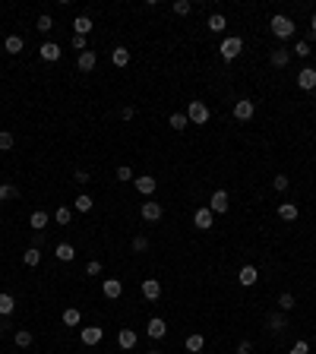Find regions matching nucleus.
Returning a JSON list of instances; mask_svg holds the SVG:
<instances>
[{
    "instance_id": "nucleus-1",
    "label": "nucleus",
    "mask_w": 316,
    "mask_h": 354,
    "mask_svg": "<svg viewBox=\"0 0 316 354\" xmlns=\"http://www.w3.org/2000/svg\"><path fill=\"white\" fill-rule=\"evenodd\" d=\"M269 28H272V35L275 38H291L294 35V19H288V16H281V13H275V16L269 19Z\"/></svg>"
},
{
    "instance_id": "nucleus-2",
    "label": "nucleus",
    "mask_w": 316,
    "mask_h": 354,
    "mask_svg": "<svg viewBox=\"0 0 316 354\" xmlns=\"http://www.w3.org/2000/svg\"><path fill=\"white\" fill-rule=\"evenodd\" d=\"M240 51H243V38H225L222 41V48H218V54H222V61H228V64H231L234 61V57H240Z\"/></svg>"
},
{
    "instance_id": "nucleus-3",
    "label": "nucleus",
    "mask_w": 316,
    "mask_h": 354,
    "mask_svg": "<svg viewBox=\"0 0 316 354\" xmlns=\"http://www.w3.org/2000/svg\"><path fill=\"white\" fill-rule=\"evenodd\" d=\"M186 121L190 124H209V108H206V101H190V108H186Z\"/></svg>"
},
{
    "instance_id": "nucleus-4",
    "label": "nucleus",
    "mask_w": 316,
    "mask_h": 354,
    "mask_svg": "<svg viewBox=\"0 0 316 354\" xmlns=\"http://www.w3.org/2000/svg\"><path fill=\"white\" fill-rule=\"evenodd\" d=\"M228 205H231V196H228L225 190H215V193H212V199H209V209H212V215H222V212H228Z\"/></svg>"
},
{
    "instance_id": "nucleus-5",
    "label": "nucleus",
    "mask_w": 316,
    "mask_h": 354,
    "mask_svg": "<svg viewBox=\"0 0 316 354\" xmlns=\"http://www.w3.org/2000/svg\"><path fill=\"white\" fill-rule=\"evenodd\" d=\"M193 225H196L199 231H209V228L215 225V215H212L209 205H203V209H196V212H193Z\"/></svg>"
},
{
    "instance_id": "nucleus-6",
    "label": "nucleus",
    "mask_w": 316,
    "mask_h": 354,
    "mask_svg": "<svg viewBox=\"0 0 316 354\" xmlns=\"http://www.w3.org/2000/svg\"><path fill=\"white\" fill-rule=\"evenodd\" d=\"M146 335L155 338V342H158V338H165V335H168V322H165L162 316H152V319L146 322Z\"/></svg>"
},
{
    "instance_id": "nucleus-7",
    "label": "nucleus",
    "mask_w": 316,
    "mask_h": 354,
    "mask_svg": "<svg viewBox=\"0 0 316 354\" xmlns=\"http://www.w3.org/2000/svg\"><path fill=\"white\" fill-rule=\"evenodd\" d=\"M133 187L139 190L142 196H152L155 190H158V181H155L152 174H142V177H133Z\"/></svg>"
},
{
    "instance_id": "nucleus-8",
    "label": "nucleus",
    "mask_w": 316,
    "mask_h": 354,
    "mask_svg": "<svg viewBox=\"0 0 316 354\" xmlns=\"http://www.w3.org/2000/svg\"><path fill=\"white\" fill-rule=\"evenodd\" d=\"M253 114H256V105L250 98H237L234 101V117H237V121H250Z\"/></svg>"
},
{
    "instance_id": "nucleus-9",
    "label": "nucleus",
    "mask_w": 316,
    "mask_h": 354,
    "mask_svg": "<svg viewBox=\"0 0 316 354\" xmlns=\"http://www.w3.org/2000/svg\"><path fill=\"white\" fill-rule=\"evenodd\" d=\"M266 329H269L272 335H278V332L288 329V319H285L281 310H278V313H269V316H266Z\"/></svg>"
},
{
    "instance_id": "nucleus-10",
    "label": "nucleus",
    "mask_w": 316,
    "mask_h": 354,
    "mask_svg": "<svg viewBox=\"0 0 316 354\" xmlns=\"http://www.w3.org/2000/svg\"><path fill=\"white\" fill-rule=\"evenodd\" d=\"M102 291H105V298H108V301H117L120 294H123L120 278H105V282H102Z\"/></svg>"
},
{
    "instance_id": "nucleus-11",
    "label": "nucleus",
    "mask_w": 316,
    "mask_h": 354,
    "mask_svg": "<svg viewBox=\"0 0 316 354\" xmlns=\"http://www.w3.org/2000/svg\"><path fill=\"white\" fill-rule=\"evenodd\" d=\"M142 298H146V301H158V298H162V282H158V278H146V282H142Z\"/></svg>"
},
{
    "instance_id": "nucleus-12",
    "label": "nucleus",
    "mask_w": 316,
    "mask_h": 354,
    "mask_svg": "<svg viewBox=\"0 0 316 354\" xmlns=\"http://www.w3.org/2000/svg\"><path fill=\"white\" fill-rule=\"evenodd\" d=\"M297 85L304 88V92H310V88H316V70L313 67H304L297 73Z\"/></svg>"
},
{
    "instance_id": "nucleus-13",
    "label": "nucleus",
    "mask_w": 316,
    "mask_h": 354,
    "mask_svg": "<svg viewBox=\"0 0 316 354\" xmlns=\"http://www.w3.org/2000/svg\"><path fill=\"white\" fill-rule=\"evenodd\" d=\"M237 282H240L243 288L256 285V282H260V269H256V266H243V269H240V275H237Z\"/></svg>"
},
{
    "instance_id": "nucleus-14",
    "label": "nucleus",
    "mask_w": 316,
    "mask_h": 354,
    "mask_svg": "<svg viewBox=\"0 0 316 354\" xmlns=\"http://www.w3.org/2000/svg\"><path fill=\"white\" fill-rule=\"evenodd\" d=\"M139 212H142V218H146V221H158V218L165 215L162 202H152V199H149V202H142V209H139Z\"/></svg>"
},
{
    "instance_id": "nucleus-15",
    "label": "nucleus",
    "mask_w": 316,
    "mask_h": 354,
    "mask_svg": "<svg viewBox=\"0 0 316 354\" xmlns=\"http://www.w3.org/2000/svg\"><path fill=\"white\" fill-rule=\"evenodd\" d=\"M102 338H105V329H98V326H85V329H82V345L95 348Z\"/></svg>"
},
{
    "instance_id": "nucleus-16",
    "label": "nucleus",
    "mask_w": 316,
    "mask_h": 354,
    "mask_svg": "<svg viewBox=\"0 0 316 354\" xmlns=\"http://www.w3.org/2000/svg\"><path fill=\"white\" fill-rule=\"evenodd\" d=\"M95 64H98V57H95V51H82V54L76 57V67H79L82 73H92V70H95Z\"/></svg>"
},
{
    "instance_id": "nucleus-17",
    "label": "nucleus",
    "mask_w": 316,
    "mask_h": 354,
    "mask_svg": "<svg viewBox=\"0 0 316 354\" xmlns=\"http://www.w3.org/2000/svg\"><path fill=\"white\" fill-rule=\"evenodd\" d=\"M136 342H139V335H136L133 329H120V332H117V345H120L123 351H130V348H136Z\"/></svg>"
},
{
    "instance_id": "nucleus-18",
    "label": "nucleus",
    "mask_w": 316,
    "mask_h": 354,
    "mask_svg": "<svg viewBox=\"0 0 316 354\" xmlns=\"http://www.w3.org/2000/svg\"><path fill=\"white\" fill-rule=\"evenodd\" d=\"M269 64L275 67V70H281V67H288V64H291V54L285 51V48H275V51L269 54Z\"/></svg>"
},
{
    "instance_id": "nucleus-19",
    "label": "nucleus",
    "mask_w": 316,
    "mask_h": 354,
    "mask_svg": "<svg viewBox=\"0 0 316 354\" xmlns=\"http://www.w3.org/2000/svg\"><path fill=\"white\" fill-rule=\"evenodd\" d=\"M48 221H51V215H48L45 209H35L32 218H28V225H32L35 231H45V228H48Z\"/></svg>"
},
{
    "instance_id": "nucleus-20",
    "label": "nucleus",
    "mask_w": 316,
    "mask_h": 354,
    "mask_svg": "<svg viewBox=\"0 0 316 354\" xmlns=\"http://www.w3.org/2000/svg\"><path fill=\"white\" fill-rule=\"evenodd\" d=\"M297 215H300V209H297L294 202H281V205H278V218H281V221H294Z\"/></svg>"
},
{
    "instance_id": "nucleus-21",
    "label": "nucleus",
    "mask_w": 316,
    "mask_h": 354,
    "mask_svg": "<svg viewBox=\"0 0 316 354\" xmlns=\"http://www.w3.org/2000/svg\"><path fill=\"white\" fill-rule=\"evenodd\" d=\"M41 61H60V48L54 41H45L41 44Z\"/></svg>"
},
{
    "instance_id": "nucleus-22",
    "label": "nucleus",
    "mask_w": 316,
    "mask_h": 354,
    "mask_svg": "<svg viewBox=\"0 0 316 354\" xmlns=\"http://www.w3.org/2000/svg\"><path fill=\"white\" fill-rule=\"evenodd\" d=\"M13 310H16V298H13V294H0V316H10Z\"/></svg>"
},
{
    "instance_id": "nucleus-23",
    "label": "nucleus",
    "mask_w": 316,
    "mask_h": 354,
    "mask_svg": "<svg viewBox=\"0 0 316 354\" xmlns=\"http://www.w3.org/2000/svg\"><path fill=\"white\" fill-rule=\"evenodd\" d=\"M73 28H76V35H82V38H85V35L92 32V19L82 13V16H76V19H73Z\"/></svg>"
},
{
    "instance_id": "nucleus-24",
    "label": "nucleus",
    "mask_w": 316,
    "mask_h": 354,
    "mask_svg": "<svg viewBox=\"0 0 316 354\" xmlns=\"http://www.w3.org/2000/svg\"><path fill=\"white\" fill-rule=\"evenodd\" d=\"M54 253H57V259H60V262H73L76 259V250L70 247V244H57Z\"/></svg>"
},
{
    "instance_id": "nucleus-25",
    "label": "nucleus",
    "mask_w": 316,
    "mask_h": 354,
    "mask_svg": "<svg viewBox=\"0 0 316 354\" xmlns=\"http://www.w3.org/2000/svg\"><path fill=\"white\" fill-rule=\"evenodd\" d=\"M22 262L28 266V269H35V266L41 262V250H38V247H28L25 253H22Z\"/></svg>"
},
{
    "instance_id": "nucleus-26",
    "label": "nucleus",
    "mask_w": 316,
    "mask_h": 354,
    "mask_svg": "<svg viewBox=\"0 0 316 354\" xmlns=\"http://www.w3.org/2000/svg\"><path fill=\"white\" fill-rule=\"evenodd\" d=\"M92 205H95V199H92L89 193H79V196L73 199V209H76V212H89Z\"/></svg>"
},
{
    "instance_id": "nucleus-27",
    "label": "nucleus",
    "mask_w": 316,
    "mask_h": 354,
    "mask_svg": "<svg viewBox=\"0 0 316 354\" xmlns=\"http://www.w3.org/2000/svg\"><path fill=\"white\" fill-rule=\"evenodd\" d=\"M203 345H206V338L199 335V332H193V335H186V351H193V354H199L203 351Z\"/></svg>"
},
{
    "instance_id": "nucleus-28",
    "label": "nucleus",
    "mask_w": 316,
    "mask_h": 354,
    "mask_svg": "<svg viewBox=\"0 0 316 354\" xmlns=\"http://www.w3.org/2000/svg\"><path fill=\"white\" fill-rule=\"evenodd\" d=\"M4 51H7V54H19V51H22V38H19V35H7Z\"/></svg>"
},
{
    "instance_id": "nucleus-29",
    "label": "nucleus",
    "mask_w": 316,
    "mask_h": 354,
    "mask_svg": "<svg viewBox=\"0 0 316 354\" xmlns=\"http://www.w3.org/2000/svg\"><path fill=\"white\" fill-rule=\"evenodd\" d=\"M111 61H114V67H127V64H130V51H127V48H114Z\"/></svg>"
},
{
    "instance_id": "nucleus-30",
    "label": "nucleus",
    "mask_w": 316,
    "mask_h": 354,
    "mask_svg": "<svg viewBox=\"0 0 316 354\" xmlns=\"http://www.w3.org/2000/svg\"><path fill=\"white\" fill-rule=\"evenodd\" d=\"M168 124H171V130H183V127H190V121H186V114H180V111H174L168 117Z\"/></svg>"
},
{
    "instance_id": "nucleus-31",
    "label": "nucleus",
    "mask_w": 316,
    "mask_h": 354,
    "mask_svg": "<svg viewBox=\"0 0 316 354\" xmlns=\"http://www.w3.org/2000/svg\"><path fill=\"white\" fill-rule=\"evenodd\" d=\"M79 322H82V316H79V310H76V307L64 310V326H79Z\"/></svg>"
},
{
    "instance_id": "nucleus-32",
    "label": "nucleus",
    "mask_w": 316,
    "mask_h": 354,
    "mask_svg": "<svg viewBox=\"0 0 316 354\" xmlns=\"http://www.w3.org/2000/svg\"><path fill=\"white\" fill-rule=\"evenodd\" d=\"M297 307V301H294V294H288V291H285L281 294V298H278V310H281V313H288V310H294Z\"/></svg>"
},
{
    "instance_id": "nucleus-33",
    "label": "nucleus",
    "mask_w": 316,
    "mask_h": 354,
    "mask_svg": "<svg viewBox=\"0 0 316 354\" xmlns=\"http://www.w3.org/2000/svg\"><path fill=\"white\" fill-rule=\"evenodd\" d=\"M225 16H222V13H215V16H209V32H225Z\"/></svg>"
},
{
    "instance_id": "nucleus-34",
    "label": "nucleus",
    "mask_w": 316,
    "mask_h": 354,
    "mask_svg": "<svg viewBox=\"0 0 316 354\" xmlns=\"http://www.w3.org/2000/svg\"><path fill=\"white\" fill-rule=\"evenodd\" d=\"M16 196H19V190L13 184H0V202H4V199H16Z\"/></svg>"
},
{
    "instance_id": "nucleus-35",
    "label": "nucleus",
    "mask_w": 316,
    "mask_h": 354,
    "mask_svg": "<svg viewBox=\"0 0 316 354\" xmlns=\"http://www.w3.org/2000/svg\"><path fill=\"white\" fill-rule=\"evenodd\" d=\"M54 218H57V225H70V218H73V209H67V205H60V209L54 212Z\"/></svg>"
},
{
    "instance_id": "nucleus-36",
    "label": "nucleus",
    "mask_w": 316,
    "mask_h": 354,
    "mask_svg": "<svg viewBox=\"0 0 316 354\" xmlns=\"http://www.w3.org/2000/svg\"><path fill=\"white\" fill-rule=\"evenodd\" d=\"M146 250H149V238L146 234H136L133 238V253H146Z\"/></svg>"
},
{
    "instance_id": "nucleus-37",
    "label": "nucleus",
    "mask_w": 316,
    "mask_h": 354,
    "mask_svg": "<svg viewBox=\"0 0 316 354\" xmlns=\"http://www.w3.org/2000/svg\"><path fill=\"white\" fill-rule=\"evenodd\" d=\"M35 28H38V32H51V28H54V19L48 16V13H41L38 22H35Z\"/></svg>"
},
{
    "instance_id": "nucleus-38",
    "label": "nucleus",
    "mask_w": 316,
    "mask_h": 354,
    "mask_svg": "<svg viewBox=\"0 0 316 354\" xmlns=\"http://www.w3.org/2000/svg\"><path fill=\"white\" fill-rule=\"evenodd\" d=\"M13 142H16V139H13V133L0 130V152H10V149H13Z\"/></svg>"
},
{
    "instance_id": "nucleus-39",
    "label": "nucleus",
    "mask_w": 316,
    "mask_h": 354,
    "mask_svg": "<svg viewBox=\"0 0 316 354\" xmlns=\"http://www.w3.org/2000/svg\"><path fill=\"white\" fill-rule=\"evenodd\" d=\"M171 10H174L177 16H186V13L193 10V4H190V0H174V7H171Z\"/></svg>"
},
{
    "instance_id": "nucleus-40",
    "label": "nucleus",
    "mask_w": 316,
    "mask_h": 354,
    "mask_svg": "<svg viewBox=\"0 0 316 354\" xmlns=\"http://www.w3.org/2000/svg\"><path fill=\"white\" fill-rule=\"evenodd\" d=\"M16 345H19V348H28V345H32V332H28V329H19V332H16Z\"/></svg>"
},
{
    "instance_id": "nucleus-41",
    "label": "nucleus",
    "mask_w": 316,
    "mask_h": 354,
    "mask_svg": "<svg viewBox=\"0 0 316 354\" xmlns=\"http://www.w3.org/2000/svg\"><path fill=\"white\" fill-rule=\"evenodd\" d=\"M114 177H117V181H120V184H127V181H133V168H127V165H120V168H117V174H114Z\"/></svg>"
},
{
    "instance_id": "nucleus-42",
    "label": "nucleus",
    "mask_w": 316,
    "mask_h": 354,
    "mask_svg": "<svg viewBox=\"0 0 316 354\" xmlns=\"http://www.w3.org/2000/svg\"><path fill=\"white\" fill-rule=\"evenodd\" d=\"M294 54H297V57H310V54H313V51H310V41H297V44H294Z\"/></svg>"
},
{
    "instance_id": "nucleus-43",
    "label": "nucleus",
    "mask_w": 316,
    "mask_h": 354,
    "mask_svg": "<svg viewBox=\"0 0 316 354\" xmlns=\"http://www.w3.org/2000/svg\"><path fill=\"white\" fill-rule=\"evenodd\" d=\"M70 44H73V51H79V54H82V51H89V41H85L82 35H73V41H70Z\"/></svg>"
},
{
    "instance_id": "nucleus-44",
    "label": "nucleus",
    "mask_w": 316,
    "mask_h": 354,
    "mask_svg": "<svg viewBox=\"0 0 316 354\" xmlns=\"http://www.w3.org/2000/svg\"><path fill=\"white\" fill-rule=\"evenodd\" d=\"M272 187H275L278 193H285V190H288V177H285V174H278L275 181H272Z\"/></svg>"
},
{
    "instance_id": "nucleus-45",
    "label": "nucleus",
    "mask_w": 316,
    "mask_h": 354,
    "mask_svg": "<svg viewBox=\"0 0 316 354\" xmlns=\"http://www.w3.org/2000/svg\"><path fill=\"white\" fill-rule=\"evenodd\" d=\"M291 354H310V342H304V338H300V342H294Z\"/></svg>"
},
{
    "instance_id": "nucleus-46",
    "label": "nucleus",
    "mask_w": 316,
    "mask_h": 354,
    "mask_svg": "<svg viewBox=\"0 0 316 354\" xmlns=\"http://www.w3.org/2000/svg\"><path fill=\"white\" fill-rule=\"evenodd\" d=\"M85 275H102V262H98V259H92L89 266H85Z\"/></svg>"
},
{
    "instance_id": "nucleus-47",
    "label": "nucleus",
    "mask_w": 316,
    "mask_h": 354,
    "mask_svg": "<svg viewBox=\"0 0 316 354\" xmlns=\"http://www.w3.org/2000/svg\"><path fill=\"white\" fill-rule=\"evenodd\" d=\"M73 181H76L79 187H85V184L92 181V177H89V171H76V174H73Z\"/></svg>"
},
{
    "instance_id": "nucleus-48",
    "label": "nucleus",
    "mask_w": 316,
    "mask_h": 354,
    "mask_svg": "<svg viewBox=\"0 0 316 354\" xmlns=\"http://www.w3.org/2000/svg\"><path fill=\"white\" fill-rule=\"evenodd\" d=\"M250 351H253L250 342H240V345H237V354H250Z\"/></svg>"
},
{
    "instance_id": "nucleus-49",
    "label": "nucleus",
    "mask_w": 316,
    "mask_h": 354,
    "mask_svg": "<svg viewBox=\"0 0 316 354\" xmlns=\"http://www.w3.org/2000/svg\"><path fill=\"white\" fill-rule=\"evenodd\" d=\"M133 114H136V108H123V111H120L123 121H133Z\"/></svg>"
},
{
    "instance_id": "nucleus-50",
    "label": "nucleus",
    "mask_w": 316,
    "mask_h": 354,
    "mask_svg": "<svg viewBox=\"0 0 316 354\" xmlns=\"http://www.w3.org/2000/svg\"><path fill=\"white\" fill-rule=\"evenodd\" d=\"M310 28H313V35H316V13H313V19H310Z\"/></svg>"
},
{
    "instance_id": "nucleus-51",
    "label": "nucleus",
    "mask_w": 316,
    "mask_h": 354,
    "mask_svg": "<svg viewBox=\"0 0 316 354\" xmlns=\"http://www.w3.org/2000/svg\"><path fill=\"white\" fill-rule=\"evenodd\" d=\"M146 354H162V351H155V348H152V351H146Z\"/></svg>"
},
{
    "instance_id": "nucleus-52",
    "label": "nucleus",
    "mask_w": 316,
    "mask_h": 354,
    "mask_svg": "<svg viewBox=\"0 0 316 354\" xmlns=\"http://www.w3.org/2000/svg\"><path fill=\"white\" fill-rule=\"evenodd\" d=\"M199 354H209V351H199Z\"/></svg>"
}]
</instances>
